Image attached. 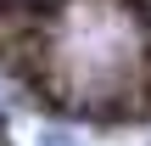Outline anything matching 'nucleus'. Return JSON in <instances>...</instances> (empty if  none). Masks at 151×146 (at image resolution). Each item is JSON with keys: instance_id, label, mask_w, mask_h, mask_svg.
Wrapping results in <instances>:
<instances>
[{"instance_id": "obj_1", "label": "nucleus", "mask_w": 151, "mask_h": 146, "mask_svg": "<svg viewBox=\"0 0 151 146\" xmlns=\"http://www.w3.org/2000/svg\"><path fill=\"white\" fill-rule=\"evenodd\" d=\"M45 146H73V141H45Z\"/></svg>"}, {"instance_id": "obj_2", "label": "nucleus", "mask_w": 151, "mask_h": 146, "mask_svg": "<svg viewBox=\"0 0 151 146\" xmlns=\"http://www.w3.org/2000/svg\"><path fill=\"white\" fill-rule=\"evenodd\" d=\"M0 146H6V129H0Z\"/></svg>"}]
</instances>
